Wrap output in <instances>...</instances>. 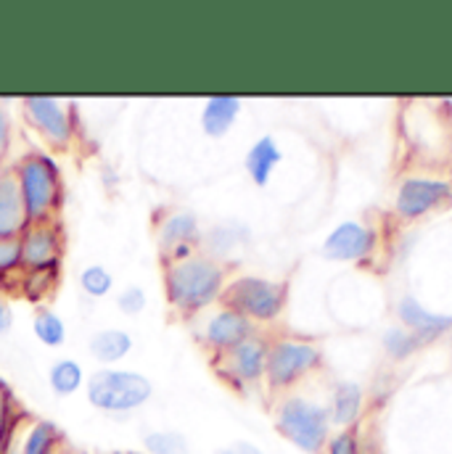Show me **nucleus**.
Returning a JSON list of instances; mask_svg holds the SVG:
<instances>
[{
  "instance_id": "nucleus-20",
  "label": "nucleus",
  "mask_w": 452,
  "mask_h": 454,
  "mask_svg": "<svg viewBox=\"0 0 452 454\" xmlns=\"http://www.w3.org/2000/svg\"><path fill=\"white\" fill-rule=\"evenodd\" d=\"M16 454H64V434L51 420H35L24 431Z\"/></svg>"
},
{
  "instance_id": "nucleus-36",
  "label": "nucleus",
  "mask_w": 452,
  "mask_h": 454,
  "mask_svg": "<svg viewBox=\"0 0 452 454\" xmlns=\"http://www.w3.org/2000/svg\"><path fill=\"white\" fill-rule=\"evenodd\" d=\"M450 346H452V339H450Z\"/></svg>"
},
{
  "instance_id": "nucleus-7",
  "label": "nucleus",
  "mask_w": 452,
  "mask_h": 454,
  "mask_svg": "<svg viewBox=\"0 0 452 454\" xmlns=\"http://www.w3.org/2000/svg\"><path fill=\"white\" fill-rule=\"evenodd\" d=\"M323 362V351L313 340L275 339L267 346L265 380L273 391H286L297 386L305 375L318 370Z\"/></svg>"
},
{
  "instance_id": "nucleus-28",
  "label": "nucleus",
  "mask_w": 452,
  "mask_h": 454,
  "mask_svg": "<svg viewBox=\"0 0 452 454\" xmlns=\"http://www.w3.org/2000/svg\"><path fill=\"white\" fill-rule=\"evenodd\" d=\"M16 272H24L21 267V246H19V238L16 240H0V280L16 275Z\"/></svg>"
},
{
  "instance_id": "nucleus-3",
  "label": "nucleus",
  "mask_w": 452,
  "mask_h": 454,
  "mask_svg": "<svg viewBox=\"0 0 452 454\" xmlns=\"http://www.w3.org/2000/svg\"><path fill=\"white\" fill-rule=\"evenodd\" d=\"M88 404L109 418H127L146 407L154 396V383L138 370L99 367L85 380Z\"/></svg>"
},
{
  "instance_id": "nucleus-4",
  "label": "nucleus",
  "mask_w": 452,
  "mask_h": 454,
  "mask_svg": "<svg viewBox=\"0 0 452 454\" xmlns=\"http://www.w3.org/2000/svg\"><path fill=\"white\" fill-rule=\"evenodd\" d=\"M275 431L299 452L321 454L331 439L329 407L305 396H283L275 407Z\"/></svg>"
},
{
  "instance_id": "nucleus-35",
  "label": "nucleus",
  "mask_w": 452,
  "mask_h": 454,
  "mask_svg": "<svg viewBox=\"0 0 452 454\" xmlns=\"http://www.w3.org/2000/svg\"><path fill=\"white\" fill-rule=\"evenodd\" d=\"M0 175H3V167H0Z\"/></svg>"
},
{
  "instance_id": "nucleus-25",
  "label": "nucleus",
  "mask_w": 452,
  "mask_h": 454,
  "mask_svg": "<svg viewBox=\"0 0 452 454\" xmlns=\"http://www.w3.org/2000/svg\"><path fill=\"white\" fill-rule=\"evenodd\" d=\"M80 288L85 296L91 299H107L112 296L114 291V275L104 267V264H88L83 272H80Z\"/></svg>"
},
{
  "instance_id": "nucleus-32",
  "label": "nucleus",
  "mask_w": 452,
  "mask_h": 454,
  "mask_svg": "<svg viewBox=\"0 0 452 454\" xmlns=\"http://www.w3.org/2000/svg\"><path fill=\"white\" fill-rule=\"evenodd\" d=\"M235 454H265L257 444H251V442H235L233 447H230Z\"/></svg>"
},
{
  "instance_id": "nucleus-19",
  "label": "nucleus",
  "mask_w": 452,
  "mask_h": 454,
  "mask_svg": "<svg viewBox=\"0 0 452 454\" xmlns=\"http://www.w3.org/2000/svg\"><path fill=\"white\" fill-rule=\"evenodd\" d=\"M360 412H362V388H360V383H352V380L337 383L334 396H331V407H329L331 426L354 428V423L360 420Z\"/></svg>"
},
{
  "instance_id": "nucleus-26",
  "label": "nucleus",
  "mask_w": 452,
  "mask_h": 454,
  "mask_svg": "<svg viewBox=\"0 0 452 454\" xmlns=\"http://www.w3.org/2000/svg\"><path fill=\"white\" fill-rule=\"evenodd\" d=\"M381 340H384V348H386V354L392 359H405V356H410L421 346V340L416 339L410 331H405V328H389Z\"/></svg>"
},
{
  "instance_id": "nucleus-10",
  "label": "nucleus",
  "mask_w": 452,
  "mask_h": 454,
  "mask_svg": "<svg viewBox=\"0 0 452 454\" xmlns=\"http://www.w3.org/2000/svg\"><path fill=\"white\" fill-rule=\"evenodd\" d=\"M267 346H270V340H265L259 333H254L246 340H241L238 346L227 348L226 354L212 356V364H215L218 375L226 380L227 386H235V388L257 386L265 378Z\"/></svg>"
},
{
  "instance_id": "nucleus-27",
  "label": "nucleus",
  "mask_w": 452,
  "mask_h": 454,
  "mask_svg": "<svg viewBox=\"0 0 452 454\" xmlns=\"http://www.w3.org/2000/svg\"><path fill=\"white\" fill-rule=\"evenodd\" d=\"M114 304H116V309H119L124 317H138V315H143V309H146V304H148V296H146L143 286L130 283V286H124V288L114 296Z\"/></svg>"
},
{
  "instance_id": "nucleus-8",
  "label": "nucleus",
  "mask_w": 452,
  "mask_h": 454,
  "mask_svg": "<svg viewBox=\"0 0 452 454\" xmlns=\"http://www.w3.org/2000/svg\"><path fill=\"white\" fill-rule=\"evenodd\" d=\"M154 235H156L162 264H172V262H183L202 251L199 246H202L204 230H202V220L196 212L170 209L154 220Z\"/></svg>"
},
{
  "instance_id": "nucleus-1",
  "label": "nucleus",
  "mask_w": 452,
  "mask_h": 454,
  "mask_svg": "<svg viewBox=\"0 0 452 454\" xmlns=\"http://www.w3.org/2000/svg\"><path fill=\"white\" fill-rule=\"evenodd\" d=\"M227 286V264L220 259L207 256L204 251L162 264V288L167 307L178 317H196L215 304H220V296Z\"/></svg>"
},
{
  "instance_id": "nucleus-18",
  "label": "nucleus",
  "mask_w": 452,
  "mask_h": 454,
  "mask_svg": "<svg viewBox=\"0 0 452 454\" xmlns=\"http://www.w3.org/2000/svg\"><path fill=\"white\" fill-rule=\"evenodd\" d=\"M132 346H135V340L122 328H101L88 340L91 356L96 362H101L104 367H112L116 362H122L132 351Z\"/></svg>"
},
{
  "instance_id": "nucleus-29",
  "label": "nucleus",
  "mask_w": 452,
  "mask_h": 454,
  "mask_svg": "<svg viewBox=\"0 0 452 454\" xmlns=\"http://www.w3.org/2000/svg\"><path fill=\"white\" fill-rule=\"evenodd\" d=\"M326 454H362L360 447V436L354 428H341L339 434H334L326 444Z\"/></svg>"
},
{
  "instance_id": "nucleus-16",
  "label": "nucleus",
  "mask_w": 452,
  "mask_h": 454,
  "mask_svg": "<svg viewBox=\"0 0 452 454\" xmlns=\"http://www.w3.org/2000/svg\"><path fill=\"white\" fill-rule=\"evenodd\" d=\"M283 161V151L278 148L275 137L273 135H262L251 143V148L246 151L243 156V169L249 175V180L257 185V188H265L275 172V167Z\"/></svg>"
},
{
  "instance_id": "nucleus-5",
  "label": "nucleus",
  "mask_w": 452,
  "mask_h": 454,
  "mask_svg": "<svg viewBox=\"0 0 452 454\" xmlns=\"http://www.w3.org/2000/svg\"><path fill=\"white\" fill-rule=\"evenodd\" d=\"M289 299V286L259 275H241L227 280L220 304L241 312L251 323H273L281 317Z\"/></svg>"
},
{
  "instance_id": "nucleus-9",
  "label": "nucleus",
  "mask_w": 452,
  "mask_h": 454,
  "mask_svg": "<svg viewBox=\"0 0 452 454\" xmlns=\"http://www.w3.org/2000/svg\"><path fill=\"white\" fill-rule=\"evenodd\" d=\"M21 267L29 275H59L64 256V232L56 223H32L19 235Z\"/></svg>"
},
{
  "instance_id": "nucleus-31",
  "label": "nucleus",
  "mask_w": 452,
  "mask_h": 454,
  "mask_svg": "<svg viewBox=\"0 0 452 454\" xmlns=\"http://www.w3.org/2000/svg\"><path fill=\"white\" fill-rule=\"evenodd\" d=\"M13 328V309L11 304L0 296V336H5Z\"/></svg>"
},
{
  "instance_id": "nucleus-14",
  "label": "nucleus",
  "mask_w": 452,
  "mask_h": 454,
  "mask_svg": "<svg viewBox=\"0 0 452 454\" xmlns=\"http://www.w3.org/2000/svg\"><path fill=\"white\" fill-rule=\"evenodd\" d=\"M397 317L402 320L405 331H410L421 343L429 339H437V336L452 331V315L429 312L416 296H402V299H400V304H397Z\"/></svg>"
},
{
  "instance_id": "nucleus-30",
  "label": "nucleus",
  "mask_w": 452,
  "mask_h": 454,
  "mask_svg": "<svg viewBox=\"0 0 452 454\" xmlns=\"http://www.w3.org/2000/svg\"><path fill=\"white\" fill-rule=\"evenodd\" d=\"M11 140H13V124H11V116L5 112V106L0 104V161L8 156Z\"/></svg>"
},
{
  "instance_id": "nucleus-2",
  "label": "nucleus",
  "mask_w": 452,
  "mask_h": 454,
  "mask_svg": "<svg viewBox=\"0 0 452 454\" xmlns=\"http://www.w3.org/2000/svg\"><path fill=\"white\" fill-rule=\"evenodd\" d=\"M11 175L16 180L29 225L56 223L64 207V177L59 161L45 151H29L11 167Z\"/></svg>"
},
{
  "instance_id": "nucleus-11",
  "label": "nucleus",
  "mask_w": 452,
  "mask_h": 454,
  "mask_svg": "<svg viewBox=\"0 0 452 454\" xmlns=\"http://www.w3.org/2000/svg\"><path fill=\"white\" fill-rule=\"evenodd\" d=\"M254 333L257 331H254V323L249 317H243L241 312H235L230 307L218 304L215 309H210L202 317L196 339L212 356H220V354H226L227 348L238 346L241 340H246Z\"/></svg>"
},
{
  "instance_id": "nucleus-17",
  "label": "nucleus",
  "mask_w": 452,
  "mask_h": 454,
  "mask_svg": "<svg viewBox=\"0 0 452 454\" xmlns=\"http://www.w3.org/2000/svg\"><path fill=\"white\" fill-rule=\"evenodd\" d=\"M241 98L235 96H210L202 106V116H199V124L204 129L207 137L212 140H220L226 137L227 132L233 129V124L238 121L241 116Z\"/></svg>"
},
{
  "instance_id": "nucleus-6",
  "label": "nucleus",
  "mask_w": 452,
  "mask_h": 454,
  "mask_svg": "<svg viewBox=\"0 0 452 454\" xmlns=\"http://www.w3.org/2000/svg\"><path fill=\"white\" fill-rule=\"evenodd\" d=\"M21 116L48 148L69 151L75 145L80 121L69 101L51 98V96H27L21 98Z\"/></svg>"
},
{
  "instance_id": "nucleus-24",
  "label": "nucleus",
  "mask_w": 452,
  "mask_h": 454,
  "mask_svg": "<svg viewBox=\"0 0 452 454\" xmlns=\"http://www.w3.org/2000/svg\"><path fill=\"white\" fill-rule=\"evenodd\" d=\"M243 240V235H238L235 232V227L233 225H218L212 227V230H207L204 235H202V251L207 254V256H212V259H226L227 254L238 246Z\"/></svg>"
},
{
  "instance_id": "nucleus-21",
  "label": "nucleus",
  "mask_w": 452,
  "mask_h": 454,
  "mask_svg": "<svg viewBox=\"0 0 452 454\" xmlns=\"http://www.w3.org/2000/svg\"><path fill=\"white\" fill-rule=\"evenodd\" d=\"M83 386H85V370H83V364L77 359L61 356V359L51 362V367H48V388L59 399L75 396Z\"/></svg>"
},
{
  "instance_id": "nucleus-23",
  "label": "nucleus",
  "mask_w": 452,
  "mask_h": 454,
  "mask_svg": "<svg viewBox=\"0 0 452 454\" xmlns=\"http://www.w3.org/2000/svg\"><path fill=\"white\" fill-rule=\"evenodd\" d=\"M143 450L146 454H191V444L180 431L156 428L143 434Z\"/></svg>"
},
{
  "instance_id": "nucleus-33",
  "label": "nucleus",
  "mask_w": 452,
  "mask_h": 454,
  "mask_svg": "<svg viewBox=\"0 0 452 454\" xmlns=\"http://www.w3.org/2000/svg\"><path fill=\"white\" fill-rule=\"evenodd\" d=\"M218 454H235V452H233L230 447H226V450H220V452H218Z\"/></svg>"
},
{
  "instance_id": "nucleus-34",
  "label": "nucleus",
  "mask_w": 452,
  "mask_h": 454,
  "mask_svg": "<svg viewBox=\"0 0 452 454\" xmlns=\"http://www.w3.org/2000/svg\"><path fill=\"white\" fill-rule=\"evenodd\" d=\"M64 454H80V452H64Z\"/></svg>"
},
{
  "instance_id": "nucleus-22",
  "label": "nucleus",
  "mask_w": 452,
  "mask_h": 454,
  "mask_svg": "<svg viewBox=\"0 0 452 454\" xmlns=\"http://www.w3.org/2000/svg\"><path fill=\"white\" fill-rule=\"evenodd\" d=\"M32 333H35V339L40 340L43 346L59 348L67 340V325H64V320L51 307H40L35 312V317H32Z\"/></svg>"
},
{
  "instance_id": "nucleus-12",
  "label": "nucleus",
  "mask_w": 452,
  "mask_h": 454,
  "mask_svg": "<svg viewBox=\"0 0 452 454\" xmlns=\"http://www.w3.org/2000/svg\"><path fill=\"white\" fill-rule=\"evenodd\" d=\"M452 196V185L445 180H432V177H408L400 191H397V201L394 209L400 217L405 220H416L424 217L426 212H432L434 207L445 204Z\"/></svg>"
},
{
  "instance_id": "nucleus-15",
  "label": "nucleus",
  "mask_w": 452,
  "mask_h": 454,
  "mask_svg": "<svg viewBox=\"0 0 452 454\" xmlns=\"http://www.w3.org/2000/svg\"><path fill=\"white\" fill-rule=\"evenodd\" d=\"M29 225L16 180L11 169H3L0 175V240H16L24 227Z\"/></svg>"
},
{
  "instance_id": "nucleus-13",
  "label": "nucleus",
  "mask_w": 452,
  "mask_h": 454,
  "mask_svg": "<svg viewBox=\"0 0 452 454\" xmlns=\"http://www.w3.org/2000/svg\"><path fill=\"white\" fill-rule=\"evenodd\" d=\"M376 248V232L360 223H341L323 240V256L334 262H354Z\"/></svg>"
}]
</instances>
